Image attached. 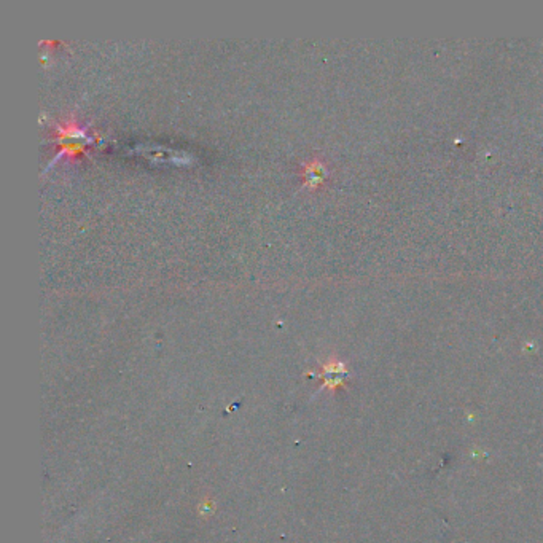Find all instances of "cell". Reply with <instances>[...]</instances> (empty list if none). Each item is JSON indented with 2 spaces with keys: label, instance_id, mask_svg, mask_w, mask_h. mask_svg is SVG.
Returning <instances> with one entry per match:
<instances>
[{
  "label": "cell",
  "instance_id": "6da1fadb",
  "mask_svg": "<svg viewBox=\"0 0 543 543\" xmlns=\"http://www.w3.org/2000/svg\"><path fill=\"white\" fill-rule=\"evenodd\" d=\"M53 138L56 139L59 153L58 156L53 159L51 164L62 155L70 158L83 155L86 147L93 142V138L90 135V133H88V129L81 128L72 116H69L67 120H62L61 123H58L55 131H53Z\"/></svg>",
  "mask_w": 543,
  "mask_h": 543
},
{
  "label": "cell",
  "instance_id": "7a4b0ae2",
  "mask_svg": "<svg viewBox=\"0 0 543 543\" xmlns=\"http://www.w3.org/2000/svg\"><path fill=\"white\" fill-rule=\"evenodd\" d=\"M301 179H303V185L316 190V188L322 187L323 182L327 179V168L321 159H311V161L304 163L301 166Z\"/></svg>",
  "mask_w": 543,
  "mask_h": 543
}]
</instances>
